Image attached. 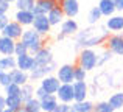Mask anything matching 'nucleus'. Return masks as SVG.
<instances>
[{
  "label": "nucleus",
  "instance_id": "f8f14e48",
  "mask_svg": "<svg viewBox=\"0 0 123 112\" xmlns=\"http://www.w3.org/2000/svg\"><path fill=\"white\" fill-rule=\"evenodd\" d=\"M59 3H61V0H36L33 12L34 14H48V11H51Z\"/></svg>",
  "mask_w": 123,
  "mask_h": 112
},
{
  "label": "nucleus",
  "instance_id": "412c9836",
  "mask_svg": "<svg viewBox=\"0 0 123 112\" xmlns=\"http://www.w3.org/2000/svg\"><path fill=\"white\" fill-rule=\"evenodd\" d=\"M58 106H59V101H58V98H56L55 94H48L44 100H41L42 112H55Z\"/></svg>",
  "mask_w": 123,
  "mask_h": 112
},
{
  "label": "nucleus",
  "instance_id": "aec40b11",
  "mask_svg": "<svg viewBox=\"0 0 123 112\" xmlns=\"http://www.w3.org/2000/svg\"><path fill=\"white\" fill-rule=\"evenodd\" d=\"M47 17H48V20H50L51 27H58V25H61V24H62V20L66 19V14H64L62 8L58 5V6H55L51 11H48Z\"/></svg>",
  "mask_w": 123,
  "mask_h": 112
},
{
  "label": "nucleus",
  "instance_id": "2f4dec72",
  "mask_svg": "<svg viewBox=\"0 0 123 112\" xmlns=\"http://www.w3.org/2000/svg\"><path fill=\"white\" fill-rule=\"evenodd\" d=\"M112 55H114V53H112L109 48H105L101 53H98V67L105 65L108 61H111L112 59Z\"/></svg>",
  "mask_w": 123,
  "mask_h": 112
},
{
  "label": "nucleus",
  "instance_id": "9d476101",
  "mask_svg": "<svg viewBox=\"0 0 123 112\" xmlns=\"http://www.w3.org/2000/svg\"><path fill=\"white\" fill-rule=\"evenodd\" d=\"M59 86H61V81L58 79L56 75H53V73L44 76V78L41 79V87L44 89L47 94H56L58 89H59Z\"/></svg>",
  "mask_w": 123,
  "mask_h": 112
},
{
  "label": "nucleus",
  "instance_id": "09e8293b",
  "mask_svg": "<svg viewBox=\"0 0 123 112\" xmlns=\"http://www.w3.org/2000/svg\"><path fill=\"white\" fill-rule=\"evenodd\" d=\"M3 72H5V70H2V69H0V75H2V73H3Z\"/></svg>",
  "mask_w": 123,
  "mask_h": 112
},
{
  "label": "nucleus",
  "instance_id": "7c9ffc66",
  "mask_svg": "<svg viewBox=\"0 0 123 112\" xmlns=\"http://www.w3.org/2000/svg\"><path fill=\"white\" fill-rule=\"evenodd\" d=\"M115 109L109 104V101H98L93 104V112H114Z\"/></svg>",
  "mask_w": 123,
  "mask_h": 112
},
{
  "label": "nucleus",
  "instance_id": "ea45409f",
  "mask_svg": "<svg viewBox=\"0 0 123 112\" xmlns=\"http://www.w3.org/2000/svg\"><path fill=\"white\" fill-rule=\"evenodd\" d=\"M8 22H9V17L6 14H0V31L3 30V28L8 25Z\"/></svg>",
  "mask_w": 123,
  "mask_h": 112
},
{
  "label": "nucleus",
  "instance_id": "f03ea898",
  "mask_svg": "<svg viewBox=\"0 0 123 112\" xmlns=\"http://www.w3.org/2000/svg\"><path fill=\"white\" fill-rule=\"evenodd\" d=\"M20 41L27 45L28 52L31 55H34L36 52H39L42 47H44V36H41L34 28H25Z\"/></svg>",
  "mask_w": 123,
  "mask_h": 112
},
{
  "label": "nucleus",
  "instance_id": "473e14b6",
  "mask_svg": "<svg viewBox=\"0 0 123 112\" xmlns=\"http://www.w3.org/2000/svg\"><path fill=\"white\" fill-rule=\"evenodd\" d=\"M36 0H16V8L17 9H31L33 11Z\"/></svg>",
  "mask_w": 123,
  "mask_h": 112
},
{
  "label": "nucleus",
  "instance_id": "5701e85b",
  "mask_svg": "<svg viewBox=\"0 0 123 112\" xmlns=\"http://www.w3.org/2000/svg\"><path fill=\"white\" fill-rule=\"evenodd\" d=\"M97 6L100 8L103 17H109V16H112V14L117 12L114 0H98V5H97Z\"/></svg>",
  "mask_w": 123,
  "mask_h": 112
},
{
  "label": "nucleus",
  "instance_id": "58836bf2",
  "mask_svg": "<svg viewBox=\"0 0 123 112\" xmlns=\"http://www.w3.org/2000/svg\"><path fill=\"white\" fill-rule=\"evenodd\" d=\"M47 95H48V94H47V92H45L44 89L41 87V86H39V87L36 89V92H34V97H36L37 100H44V98L47 97Z\"/></svg>",
  "mask_w": 123,
  "mask_h": 112
},
{
  "label": "nucleus",
  "instance_id": "0eeeda50",
  "mask_svg": "<svg viewBox=\"0 0 123 112\" xmlns=\"http://www.w3.org/2000/svg\"><path fill=\"white\" fill-rule=\"evenodd\" d=\"M31 28H34L41 36H47V34L51 31V24H50V20H48L47 14H36L34 16V20H33Z\"/></svg>",
  "mask_w": 123,
  "mask_h": 112
},
{
  "label": "nucleus",
  "instance_id": "1a4fd4ad",
  "mask_svg": "<svg viewBox=\"0 0 123 112\" xmlns=\"http://www.w3.org/2000/svg\"><path fill=\"white\" fill-rule=\"evenodd\" d=\"M55 95H56L59 103L72 104L73 101H75V97H73V84H61Z\"/></svg>",
  "mask_w": 123,
  "mask_h": 112
},
{
  "label": "nucleus",
  "instance_id": "72a5a7b5",
  "mask_svg": "<svg viewBox=\"0 0 123 112\" xmlns=\"http://www.w3.org/2000/svg\"><path fill=\"white\" fill-rule=\"evenodd\" d=\"M86 78H87V70L76 64L75 65V81H86Z\"/></svg>",
  "mask_w": 123,
  "mask_h": 112
},
{
  "label": "nucleus",
  "instance_id": "7ed1b4c3",
  "mask_svg": "<svg viewBox=\"0 0 123 112\" xmlns=\"http://www.w3.org/2000/svg\"><path fill=\"white\" fill-rule=\"evenodd\" d=\"M76 64L81 65L83 69H86L87 72H90V70L98 67V53L93 48H81L78 53Z\"/></svg>",
  "mask_w": 123,
  "mask_h": 112
},
{
  "label": "nucleus",
  "instance_id": "20e7f679",
  "mask_svg": "<svg viewBox=\"0 0 123 112\" xmlns=\"http://www.w3.org/2000/svg\"><path fill=\"white\" fill-rule=\"evenodd\" d=\"M105 44L115 56H123V33H111Z\"/></svg>",
  "mask_w": 123,
  "mask_h": 112
},
{
  "label": "nucleus",
  "instance_id": "bb28decb",
  "mask_svg": "<svg viewBox=\"0 0 123 112\" xmlns=\"http://www.w3.org/2000/svg\"><path fill=\"white\" fill-rule=\"evenodd\" d=\"M101 19H103V14L98 6H93V8L89 9V14H87V24L89 25H97Z\"/></svg>",
  "mask_w": 123,
  "mask_h": 112
},
{
  "label": "nucleus",
  "instance_id": "a211bd4d",
  "mask_svg": "<svg viewBox=\"0 0 123 112\" xmlns=\"http://www.w3.org/2000/svg\"><path fill=\"white\" fill-rule=\"evenodd\" d=\"M16 41L6 36H0V55L2 56H14Z\"/></svg>",
  "mask_w": 123,
  "mask_h": 112
},
{
  "label": "nucleus",
  "instance_id": "f257e3e1",
  "mask_svg": "<svg viewBox=\"0 0 123 112\" xmlns=\"http://www.w3.org/2000/svg\"><path fill=\"white\" fill-rule=\"evenodd\" d=\"M111 31L106 25H89L87 28L78 31L75 34V47L76 48H93L106 42Z\"/></svg>",
  "mask_w": 123,
  "mask_h": 112
},
{
  "label": "nucleus",
  "instance_id": "37998d69",
  "mask_svg": "<svg viewBox=\"0 0 123 112\" xmlns=\"http://www.w3.org/2000/svg\"><path fill=\"white\" fill-rule=\"evenodd\" d=\"M114 3H115V9L118 12H122L123 11V0H114Z\"/></svg>",
  "mask_w": 123,
  "mask_h": 112
},
{
  "label": "nucleus",
  "instance_id": "dca6fc26",
  "mask_svg": "<svg viewBox=\"0 0 123 112\" xmlns=\"http://www.w3.org/2000/svg\"><path fill=\"white\" fill-rule=\"evenodd\" d=\"M16 64H17V69L24 70V72H30L36 65L34 56L31 53H27V55H22V56H16Z\"/></svg>",
  "mask_w": 123,
  "mask_h": 112
},
{
  "label": "nucleus",
  "instance_id": "4468645a",
  "mask_svg": "<svg viewBox=\"0 0 123 112\" xmlns=\"http://www.w3.org/2000/svg\"><path fill=\"white\" fill-rule=\"evenodd\" d=\"M34 62H36V65H48L50 62H53V53H51V50L48 48V47H42L39 52L34 53Z\"/></svg>",
  "mask_w": 123,
  "mask_h": 112
},
{
  "label": "nucleus",
  "instance_id": "f3484780",
  "mask_svg": "<svg viewBox=\"0 0 123 112\" xmlns=\"http://www.w3.org/2000/svg\"><path fill=\"white\" fill-rule=\"evenodd\" d=\"M80 31V27H78V22L75 19H70V17H66L61 24V31L64 36H75L76 33Z\"/></svg>",
  "mask_w": 123,
  "mask_h": 112
},
{
  "label": "nucleus",
  "instance_id": "c85d7f7f",
  "mask_svg": "<svg viewBox=\"0 0 123 112\" xmlns=\"http://www.w3.org/2000/svg\"><path fill=\"white\" fill-rule=\"evenodd\" d=\"M24 107L27 112H42V107H41V100H37L36 97H33L31 100L25 101L24 103Z\"/></svg>",
  "mask_w": 123,
  "mask_h": 112
},
{
  "label": "nucleus",
  "instance_id": "a19ab883",
  "mask_svg": "<svg viewBox=\"0 0 123 112\" xmlns=\"http://www.w3.org/2000/svg\"><path fill=\"white\" fill-rule=\"evenodd\" d=\"M55 112H70V104L67 103H59V106L56 107Z\"/></svg>",
  "mask_w": 123,
  "mask_h": 112
},
{
  "label": "nucleus",
  "instance_id": "4be33fe9",
  "mask_svg": "<svg viewBox=\"0 0 123 112\" xmlns=\"http://www.w3.org/2000/svg\"><path fill=\"white\" fill-rule=\"evenodd\" d=\"M9 75H11V81L16 83V84H19V86H24L30 81V73L24 72V70H20V69H12L11 72H9Z\"/></svg>",
  "mask_w": 123,
  "mask_h": 112
},
{
  "label": "nucleus",
  "instance_id": "2eb2a0df",
  "mask_svg": "<svg viewBox=\"0 0 123 112\" xmlns=\"http://www.w3.org/2000/svg\"><path fill=\"white\" fill-rule=\"evenodd\" d=\"M106 28L111 33H122L123 31V16L122 14H112L106 19Z\"/></svg>",
  "mask_w": 123,
  "mask_h": 112
},
{
  "label": "nucleus",
  "instance_id": "c03bdc74",
  "mask_svg": "<svg viewBox=\"0 0 123 112\" xmlns=\"http://www.w3.org/2000/svg\"><path fill=\"white\" fill-rule=\"evenodd\" d=\"M66 37H67V36H64L62 33H59V34H58V36H56V39H58V41H64V39H66Z\"/></svg>",
  "mask_w": 123,
  "mask_h": 112
},
{
  "label": "nucleus",
  "instance_id": "c9c22d12",
  "mask_svg": "<svg viewBox=\"0 0 123 112\" xmlns=\"http://www.w3.org/2000/svg\"><path fill=\"white\" fill-rule=\"evenodd\" d=\"M20 94V86L16 84V83H11L5 87V95L9 97V95H19Z\"/></svg>",
  "mask_w": 123,
  "mask_h": 112
},
{
  "label": "nucleus",
  "instance_id": "49530a36",
  "mask_svg": "<svg viewBox=\"0 0 123 112\" xmlns=\"http://www.w3.org/2000/svg\"><path fill=\"white\" fill-rule=\"evenodd\" d=\"M3 112H16V111H12V109H8V107H6V109L3 111Z\"/></svg>",
  "mask_w": 123,
  "mask_h": 112
},
{
  "label": "nucleus",
  "instance_id": "b1692460",
  "mask_svg": "<svg viewBox=\"0 0 123 112\" xmlns=\"http://www.w3.org/2000/svg\"><path fill=\"white\" fill-rule=\"evenodd\" d=\"M70 112H93V103L89 100L73 101L70 104Z\"/></svg>",
  "mask_w": 123,
  "mask_h": 112
},
{
  "label": "nucleus",
  "instance_id": "f704fd0d",
  "mask_svg": "<svg viewBox=\"0 0 123 112\" xmlns=\"http://www.w3.org/2000/svg\"><path fill=\"white\" fill-rule=\"evenodd\" d=\"M27 53H30V52H28V48H27V45H25L22 41H16L14 56H22V55H27Z\"/></svg>",
  "mask_w": 123,
  "mask_h": 112
},
{
  "label": "nucleus",
  "instance_id": "a878e982",
  "mask_svg": "<svg viewBox=\"0 0 123 112\" xmlns=\"http://www.w3.org/2000/svg\"><path fill=\"white\" fill-rule=\"evenodd\" d=\"M34 92H36V89L33 87V84H30V83H27V84L20 86V94H19V97L22 98V101H28L31 100V98L34 97Z\"/></svg>",
  "mask_w": 123,
  "mask_h": 112
},
{
  "label": "nucleus",
  "instance_id": "cd10ccee",
  "mask_svg": "<svg viewBox=\"0 0 123 112\" xmlns=\"http://www.w3.org/2000/svg\"><path fill=\"white\" fill-rule=\"evenodd\" d=\"M20 106H24V101H22V98L19 97V95H9V97H6V107H8V109L17 111Z\"/></svg>",
  "mask_w": 123,
  "mask_h": 112
},
{
  "label": "nucleus",
  "instance_id": "6ab92c4d",
  "mask_svg": "<svg viewBox=\"0 0 123 112\" xmlns=\"http://www.w3.org/2000/svg\"><path fill=\"white\" fill-rule=\"evenodd\" d=\"M87 95H89V86L86 84V81L73 83V97H75V101L87 100Z\"/></svg>",
  "mask_w": 123,
  "mask_h": 112
},
{
  "label": "nucleus",
  "instance_id": "ddd939ff",
  "mask_svg": "<svg viewBox=\"0 0 123 112\" xmlns=\"http://www.w3.org/2000/svg\"><path fill=\"white\" fill-rule=\"evenodd\" d=\"M59 6L62 8L64 14H66V17H76L80 12V2L78 0H61Z\"/></svg>",
  "mask_w": 123,
  "mask_h": 112
},
{
  "label": "nucleus",
  "instance_id": "c756f323",
  "mask_svg": "<svg viewBox=\"0 0 123 112\" xmlns=\"http://www.w3.org/2000/svg\"><path fill=\"white\" fill-rule=\"evenodd\" d=\"M108 101H109V104H111L115 111L122 109L123 107V92H115V94H112Z\"/></svg>",
  "mask_w": 123,
  "mask_h": 112
},
{
  "label": "nucleus",
  "instance_id": "79ce46f5",
  "mask_svg": "<svg viewBox=\"0 0 123 112\" xmlns=\"http://www.w3.org/2000/svg\"><path fill=\"white\" fill-rule=\"evenodd\" d=\"M5 109H6V97L0 95V112H3Z\"/></svg>",
  "mask_w": 123,
  "mask_h": 112
},
{
  "label": "nucleus",
  "instance_id": "6e6552de",
  "mask_svg": "<svg viewBox=\"0 0 123 112\" xmlns=\"http://www.w3.org/2000/svg\"><path fill=\"white\" fill-rule=\"evenodd\" d=\"M0 33H2L3 36H6V37L14 39V41H20L22 34H24V27H22L19 22H16V20H9L8 25H6Z\"/></svg>",
  "mask_w": 123,
  "mask_h": 112
},
{
  "label": "nucleus",
  "instance_id": "e433bc0d",
  "mask_svg": "<svg viewBox=\"0 0 123 112\" xmlns=\"http://www.w3.org/2000/svg\"><path fill=\"white\" fill-rule=\"evenodd\" d=\"M11 75H9V72H3L2 75H0V86L2 87H6L8 84H11Z\"/></svg>",
  "mask_w": 123,
  "mask_h": 112
},
{
  "label": "nucleus",
  "instance_id": "de8ad7c7",
  "mask_svg": "<svg viewBox=\"0 0 123 112\" xmlns=\"http://www.w3.org/2000/svg\"><path fill=\"white\" fill-rule=\"evenodd\" d=\"M8 2H9V3H16V0H8Z\"/></svg>",
  "mask_w": 123,
  "mask_h": 112
},
{
  "label": "nucleus",
  "instance_id": "a18cd8bd",
  "mask_svg": "<svg viewBox=\"0 0 123 112\" xmlns=\"http://www.w3.org/2000/svg\"><path fill=\"white\" fill-rule=\"evenodd\" d=\"M16 112H27V111H25V107H24V106H20V107H19V109L16 111Z\"/></svg>",
  "mask_w": 123,
  "mask_h": 112
},
{
  "label": "nucleus",
  "instance_id": "4c0bfd02",
  "mask_svg": "<svg viewBox=\"0 0 123 112\" xmlns=\"http://www.w3.org/2000/svg\"><path fill=\"white\" fill-rule=\"evenodd\" d=\"M9 5L11 3L8 0H0V14H6L9 11Z\"/></svg>",
  "mask_w": 123,
  "mask_h": 112
},
{
  "label": "nucleus",
  "instance_id": "393cba45",
  "mask_svg": "<svg viewBox=\"0 0 123 112\" xmlns=\"http://www.w3.org/2000/svg\"><path fill=\"white\" fill-rule=\"evenodd\" d=\"M0 69L5 72H11L12 69H17L16 56H0Z\"/></svg>",
  "mask_w": 123,
  "mask_h": 112
},
{
  "label": "nucleus",
  "instance_id": "9b49d317",
  "mask_svg": "<svg viewBox=\"0 0 123 112\" xmlns=\"http://www.w3.org/2000/svg\"><path fill=\"white\" fill-rule=\"evenodd\" d=\"M34 12L31 9H17L14 14V20L19 22L22 27H31L33 25V20H34Z\"/></svg>",
  "mask_w": 123,
  "mask_h": 112
},
{
  "label": "nucleus",
  "instance_id": "39448f33",
  "mask_svg": "<svg viewBox=\"0 0 123 112\" xmlns=\"http://www.w3.org/2000/svg\"><path fill=\"white\" fill-rule=\"evenodd\" d=\"M56 76L61 84H73L75 83V65L72 64H62L56 69Z\"/></svg>",
  "mask_w": 123,
  "mask_h": 112
},
{
  "label": "nucleus",
  "instance_id": "423d86ee",
  "mask_svg": "<svg viewBox=\"0 0 123 112\" xmlns=\"http://www.w3.org/2000/svg\"><path fill=\"white\" fill-rule=\"evenodd\" d=\"M56 69H58V65H56V62H50L48 65H34V69L33 70H30V79L31 81H41L44 76H47V75H51L53 72H56Z\"/></svg>",
  "mask_w": 123,
  "mask_h": 112
}]
</instances>
